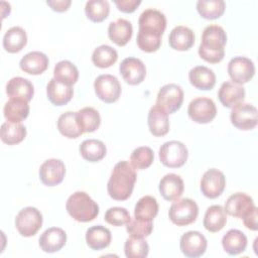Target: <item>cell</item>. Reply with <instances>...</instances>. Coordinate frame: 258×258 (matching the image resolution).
<instances>
[{
	"mask_svg": "<svg viewBox=\"0 0 258 258\" xmlns=\"http://www.w3.org/2000/svg\"><path fill=\"white\" fill-rule=\"evenodd\" d=\"M137 175L134 167L128 161H119L113 168L107 184L109 196L116 201L127 200L134 188Z\"/></svg>",
	"mask_w": 258,
	"mask_h": 258,
	"instance_id": "6da1fadb",
	"label": "cell"
},
{
	"mask_svg": "<svg viewBox=\"0 0 258 258\" xmlns=\"http://www.w3.org/2000/svg\"><path fill=\"white\" fill-rule=\"evenodd\" d=\"M227 34L224 28L217 24L208 25L202 34V41L199 47L200 56L211 63L220 62L225 56V44Z\"/></svg>",
	"mask_w": 258,
	"mask_h": 258,
	"instance_id": "7a4b0ae2",
	"label": "cell"
},
{
	"mask_svg": "<svg viewBox=\"0 0 258 258\" xmlns=\"http://www.w3.org/2000/svg\"><path fill=\"white\" fill-rule=\"evenodd\" d=\"M66 209L69 215L78 222H91L99 215L98 204L85 191H76L67 201Z\"/></svg>",
	"mask_w": 258,
	"mask_h": 258,
	"instance_id": "3957f363",
	"label": "cell"
},
{
	"mask_svg": "<svg viewBox=\"0 0 258 258\" xmlns=\"http://www.w3.org/2000/svg\"><path fill=\"white\" fill-rule=\"evenodd\" d=\"M158 153L161 163L170 168L182 166L188 157L186 146L177 140H171L163 143L159 148Z\"/></svg>",
	"mask_w": 258,
	"mask_h": 258,
	"instance_id": "277c9868",
	"label": "cell"
},
{
	"mask_svg": "<svg viewBox=\"0 0 258 258\" xmlns=\"http://www.w3.org/2000/svg\"><path fill=\"white\" fill-rule=\"evenodd\" d=\"M198 214L199 207L190 199L175 200L168 211L170 221L177 226H187L194 223L197 220Z\"/></svg>",
	"mask_w": 258,
	"mask_h": 258,
	"instance_id": "5b68a950",
	"label": "cell"
},
{
	"mask_svg": "<svg viewBox=\"0 0 258 258\" xmlns=\"http://www.w3.org/2000/svg\"><path fill=\"white\" fill-rule=\"evenodd\" d=\"M15 226L21 236H34L42 226V215L36 208L26 207L17 214Z\"/></svg>",
	"mask_w": 258,
	"mask_h": 258,
	"instance_id": "8992f818",
	"label": "cell"
},
{
	"mask_svg": "<svg viewBox=\"0 0 258 258\" xmlns=\"http://www.w3.org/2000/svg\"><path fill=\"white\" fill-rule=\"evenodd\" d=\"M94 89L97 97L107 104L116 102L121 95V85L118 79L109 74L97 77L94 83Z\"/></svg>",
	"mask_w": 258,
	"mask_h": 258,
	"instance_id": "52a82bcc",
	"label": "cell"
},
{
	"mask_svg": "<svg viewBox=\"0 0 258 258\" xmlns=\"http://www.w3.org/2000/svg\"><path fill=\"white\" fill-rule=\"evenodd\" d=\"M183 102V91L176 84H167L160 88L156 98V104L167 114L176 112Z\"/></svg>",
	"mask_w": 258,
	"mask_h": 258,
	"instance_id": "ba28073f",
	"label": "cell"
},
{
	"mask_svg": "<svg viewBox=\"0 0 258 258\" xmlns=\"http://www.w3.org/2000/svg\"><path fill=\"white\" fill-rule=\"evenodd\" d=\"M187 114L189 118L200 124L211 122L217 114V108L214 101L207 97H198L190 101Z\"/></svg>",
	"mask_w": 258,
	"mask_h": 258,
	"instance_id": "9c48e42d",
	"label": "cell"
},
{
	"mask_svg": "<svg viewBox=\"0 0 258 258\" xmlns=\"http://www.w3.org/2000/svg\"><path fill=\"white\" fill-rule=\"evenodd\" d=\"M231 123L240 130H251L257 125V109L251 104L241 103L232 109Z\"/></svg>",
	"mask_w": 258,
	"mask_h": 258,
	"instance_id": "30bf717a",
	"label": "cell"
},
{
	"mask_svg": "<svg viewBox=\"0 0 258 258\" xmlns=\"http://www.w3.org/2000/svg\"><path fill=\"white\" fill-rule=\"evenodd\" d=\"M228 74L232 82L243 85L253 78L255 74V66L248 57L235 56L228 63Z\"/></svg>",
	"mask_w": 258,
	"mask_h": 258,
	"instance_id": "8fae6325",
	"label": "cell"
},
{
	"mask_svg": "<svg viewBox=\"0 0 258 258\" xmlns=\"http://www.w3.org/2000/svg\"><path fill=\"white\" fill-rule=\"evenodd\" d=\"M226 186V177L216 168L207 170L201 179V191L209 199H216L222 195Z\"/></svg>",
	"mask_w": 258,
	"mask_h": 258,
	"instance_id": "7c38bea8",
	"label": "cell"
},
{
	"mask_svg": "<svg viewBox=\"0 0 258 258\" xmlns=\"http://www.w3.org/2000/svg\"><path fill=\"white\" fill-rule=\"evenodd\" d=\"M138 26L140 31L154 33L162 36L166 28L165 15L157 9L148 8L140 14L138 19Z\"/></svg>",
	"mask_w": 258,
	"mask_h": 258,
	"instance_id": "4fadbf2b",
	"label": "cell"
},
{
	"mask_svg": "<svg viewBox=\"0 0 258 258\" xmlns=\"http://www.w3.org/2000/svg\"><path fill=\"white\" fill-rule=\"evenodd\" d=\"M207 239L198 231H188L184 233L179 242L182 254L189 258H197L205 254L207 250Z\"/></svg>",
	"mask_w": 258,
	"mask_h": 258,
	"instance_id": "5bb4252c",
	"label": "cell"
},
{
	"mask_svg": "<svg viewBox=\"0 0 258 258\" xmlns=\"http://www.w3.org/2000/svg\"><path fill=\"white\" fill-rule=\"evenodd\" d=\"M66 166L60 159L50 158L45 160L39 168V178L47 186L59 184L64 177Z\"/></svg>",
	"mask_w": 258,
	"mask_h": 258,
	"instance_id": "9a60e30c",
	"label": "cell"
},
{
	"mask_svg": "<svg viewBox=\"0 0 258 258\" xmlns=\"http://www.w3.org/2000/svg\"><path fill=\"white\" fill-rule=\"evenodd\" d=\"M120 74L124 81L132 86L139 85L146 76V68L143 61L136 57H126L120 63Z\"/></svg>",
	"mask_w": 258,
	"mask_h": 258,
	"instance_id": "2e32d148",
	"label": "cell"
},
{
	"mask_svg": "<svg viewBox=\"0 0 258 258\" xmlns=\"http://www.w3.org/2000/svg\"><path fill=\"white\" fill-rule=\"evenodd\" d=\"M256 206L252 198L244 192H236L229 197L225 204V212L233 217L243 219Z\"/></svg>",
	"mask_w": 258,
	"mask_h": 258,
	"instance_id": "e0dca14e",
	"label": "cell"
},
{
	"mask_svg": "<svg viewBox=\"0 0 258 258\" xmlns=\"http://www.w3.org/2000/svg\"><path fill=\"white\" fill-rule=\"evenodd\" d=\"M218 97L225 107L233 109L243 103L245 99V89L242 85L236 84L232 81H227L221 85Z\"/></svg>",
	"mask_w": 258,
	"mask_h": 258,
	"instance_id": "ac0fdd59",
	"label": "cell"
},
{
	"mask_svg": "<svg viewBox=\"0 0 258 258\" xmlns=\"http://www.w3.org/2000/svg\"><path fill=\"white\" fill-rule=\"evenodd\" d=\"M67 243L66 232L57 227L46 229L39 237V246L46 253L59 251Z\"/></svg>",
	"mask_w": 258,
	"mask_h": 258,
	"instance_id": "d6986e66",
	"label": "cell"
},
{
	"mask_svg": "<svg viewBox=\"0 0 258 258\" xmlns=\"http://www.w3.org/2000/svg\"><path fill=\"white\" fill-rule=\"evenodd\" d=\"M159 192L166 201H175L179 199L184 189L182 178L175 173L165 174L159 181Z\"/></svg>",
	"mask_w": 258,
	"mask_h": 258,
	"instance_id": "ffe728a7",
	"label": "cell"
},
{
	"mask_svg": "<svg viewBox=\"0 0 258 258\" xmlns=\"http://www.w3.org/2000/svg\"><path fill=\"white\" fill-rule=\"evenodd\" d=\"M147 123L149 131L156 137L164 136L169 131L168 114L157 104L150 108L148 112Z\"/></svg>",
	"mask_w": 258,
	"mask_h": 258,
	"instance_id": "44dd1931",
	"label": "cell"
},
{
	"mask_svg": "<svg viewBox=\"0 0 258 258\" xmlns=\"http://www.w3.org/2000/svg\"><path fill=\"white\" fill-rule=\"evenodd\" d=\"M46 95L50 103L55 106H62L72 100L74 90L72 86L63 84L52 78L46 86Z\"/></svg>",
	"mask_w": 258,
	"mask_h": 258,
	"instance_id": "7402d4cb",
	"label": "cell"
},
{
	"mask_svg": "<svg viewBox=\"0 0 258 258\" xmlns=\"http://www.w3.org/2000/svg\"><path fill=\"white\" fill-rule=\"evenodd\" d=\"M6 93L9 98L21 99L29 102L34 95L32 83L22 77H14L10 79L6 85Z\"/></svg>",
	"mask_w": 258,
	"mask_h": 258,
	"instance_id": "603a6c76",
	"label": "cell"
},
{
	"mask_svg": "<svg viewBox=\"0 0 258 258\" xmlns=\"http://www.w3.org/2000/svg\"><path fill=\"white\" fill-rule=\"evenodd\" d=\"M168 43L169 46L175 50H187L195 43V33L186 26H175L169 33Z\"/></svg>",
	"mask_w": 258,
	"mask_h": 258,
	"instance_id": "cb8c5ba5",
	"label": "cell"
},
{
	"mask_svg": "<svg viewBox=\"0 0 258 258\" xmlns=\"http://www.w3.org/2000/svg\"><path fill=\"white\" fill-rule=\"evenodd\" d=\"M48 57L40 51H31L26 53L20 60V69L30 75H40L46 71L48 67Z\"/></svg>",
	"mask_w": 258,
	"mask_h": 258,
	"instance_id": "d4e9b609",
	"label": "cell"
},
{
	"mask_svg": "<svg viewBox=\"0 0 258 258\" xmlns=\"http://www.w3.org/2000/svg\"><path fill=\"white\" fill-rule=\"evenodd\" d=\"M132 32L133 28L131 22L124 18L112 21L108 26L109 38L119 46L127 44L132 37Z\"/></svg>",
	"mask_w": 258,
	"mask_h": 258,
	"instance_id": "484cf974",
	"label": "cell"
},
{
	"mask_svg": "<svg viewBox=\"0 0 258 258\" xmlns=\"http://www.w3.org/2000/svg\"><path fill=\"white\" fill-rule=\"evenodd\" d=\"M188 79L195 88L204 91L212 90L216 84L215 73L205 66L192 68L188 73Z\"/></svg>",
	"mask_w": 258,
	"mask_h": 258,
	"instance_id": "4316f807",
	"label": "cell"
},
{
	"mask_svg": "<svg viewBox=\"0 0 258 258\" xmlns=\"http://www.w3.org/2000/svg\"><path fill=\"white\" fill-rule=\"evenodd\" d=\"M3 113L7 122L20 123L26 119L29 114L28 102L21 99L10 98L4 105Z\"/></svg>",
	"mask_w": 258,
	"mask_h": 258,
	"instance_id": "83f0119b",
	"label": "cell"
},
{
	"mask_svg": "<svg viewBox=\"0 0 258 258\" xmlns=\"http://www.w3.org/2000/svg\"><path fill=\"white\" fill-rule=\"evenodd\" d=\"M111 232L102 225H96L89 228L86 232V242L93 250H102L111 243Z\"/></svg>",
	"mask_w": 258,
	"mask_h": 258,
	"instance_id": "f1b7e54d",
	"label": "cell"
},
{
	"mask_svg": "<svg viewBox=\"0 0 258 258\" xmlns=\"http://www.w3.org/2000/svg\"><path fill=\"white\" fill-rule=\"evenodd\" d=\"M222 246L228 254L238 255L246 250L247 237L242 231L231 229L223 236Z\"/></svg>",
	"mask_w": 258,
	"mask_h": 258,
	"instance_id": "f546056e",
	"label": "cell"
},
{
	"mask_svg": "<svg viewBox=\"0 0 258 258\" xmlns=\"http://www.w3.org/2000/svg\"><path fill=\"white\" fill-rule=\"evenodd\" d=\"M227 223V213L224 208L219 205L211 206L207 209L204 217V227L211 233H216L222 230Z\"/></svg>",
	"mask_w": 258,
	"mask_h": 258,
	"instance_id": "4dcf8cb0",
	"label": "cell"
},
{
	"mask_svg": "<svg viewBox=\"0 0 258 258\" xmlns=\"http://www.w3.org/2000/svg\"><path fill=\"white\" fill-rule=\"evenodd\" d=\"M27 43L25 30L20 26L9 28L3 37V47L10 53L19 52Z\"/></svg>",
	"mask_w": 258,
	"mask_h": 258,
	"instance_id": "1f68e13d",
	"label": "cell"
},
{
	"mask_svg": "<svg viewBox=\"0 0 258 258\" xmlns=\"http://www.w3.org/2000/svg\"><path fill=\"white\" fill-rule=\"evenodd\" d=\"M80 153L84 159L90 162H97L102 160L106 153V145L97 139H87L83 141L79 147Z\"/></svg>",
	"mask_w": 258,
	"mask_h": 258,
	"instance_id": "d6a6232c",
	"label": "cell"
},
{
	"mask_svg": "<svg viewBox=\"0 0 258 258\" xmlns=\"http://www.w3.org/2000/svg\"><path fill=\"white\" fill-rule=\"evenodd\" d=\"M158 213V204L155 198L151 196H144L138 200L134 209V218L152 222Z\"/></svg>",
	"mask_w": 258,
	"mask_h": 258,
	"instance_id": "836d02e7",
	"label": "cell"
},
{
	"mask_svg": "<svg viewBox=\"0 0 258 258\" xmlns=\"http://www.w3.org/2000/svg\"><path fill=\"white\" fill-rule=\"evenodd\" d=\"M77 121L83 133H92L99 128L101 117L96 109L85 107L77 112Z\"/></svg>",
	"mask_w": 258,
	"mask_h": 258,
	"instance_id": "e575fe53",
	"label": "cell"
},
{
	"mask_svg": "<svg viewBox=\"0 0 258 258\" xmlns=\"http://www.w3.org/2000/svg\"><path fill=\"white\" fill-rule=\"evenodd\" d=\"M57 129L61 135L68 138H78L83 134L77 121V112L62 113L57 119Z\"/></svg>",
	"mask_w": 258,
	"mask_h": 258,
	"instance_id": "d590c367",
	"label": "cell"
},
{
	"mask_svg": "<svg viewBox=\"0 0 258 258\" xmlns=\"http://www.w3.org/2000/svg\"><path fill=\"white\" fill-rule=\"evenodd\" d=\"M1 140L8 144L14 145L20 143L26 136V128L21 123L5 122L1 126Z\"/></svg>",
	"mask_w": 258,
	"mask_h": 258,
	"instance_id": "8d00e7d4",
	"label": "cell"
},
{
	"mask_svg": "<svg viewBox=\"0 0 258 258\" xmlns=\"http://www.w3.org/2000/svg\"><path fill=\"white\" fill-rule=\"evenodd\" d=\"M53 76L57 81L72 86L76 84L79 79V71L72 61L60 60L54 66Z\"/></svg>",
	"mask_w": 258,
	"mask_h": 258,
	"instance_id": "74e56055",
	"label": "cell"
},
{
	"mask_svg": "<svg viewBox=\"0 0 258 258\" xmlns=\"http://www.w3.org/2000/svg\"><path fill=\"white\" fill-rule=\"evenodd\" d=\"M118 52L108 44H102L94 49L92 53L93 63L101 69L109 68L117 61Z\"/></svg>",
	"mask_w": 258,
	"mask_h": 258,
	"instance_id": "f35d334b",
	"label": "cell"
},
{
	"mask_svg": "<svg viewBox=\"0 0 258 258\" xmlns=\"http://www.w3.org/2000/svg\"><path fill=\"white\" fill-rule=\"evenodd\" d=\"M226 8L223 0H199L197 2V10L199 14L206 19L220 18Z\"/></svg>",
	"mask_w": 258,
	"mask_h": 258,
	"instance_id": "ab89813d",
	"label": "cell"
},
{
	"mask_svg": "<svg viewBox=\"0 0 258 258\" xmlns=\"http://www.w3.org/2000/svg\"><path fill=\"white\" fill-rule=\"evenodd\" d=\"M87 17L93 22L105 20L110 12V6L106 0H89L85 6Z\"/></svg>",
	"mask_w": 258,
	"mask_h": 258,
	"instance_id": "60d3db41",
	"label": "cell"
},
{
	"mask_svg": "<svg viewBox=\"0 0 258 258\" xmlns=\"http://www.w3.org/2000/svg\"><path fill=\"white\" fill-rule=\"evenodd\" d=\"M125 255L128 258H145L149 253V245L143 238H128L124 244Z\"/></svg>",
	"mask_w": 258,
	"mask_h": 258,
	"instance_id": "b9f144b4",
	"label": "cell"
},
{
	"mask_svg": "<svg viewBox=\"0 0 258 258\" xmlns=\"http://www.w3.org/2000/svg\"><path fill=\"white\" fill-rule=\"evenodd\" d=\"M154 160V153L148 146H140L135 148L130 156V163L136 169L148 168Z\"/></svg>",
	"mask_w": 258,
	"mask_h": 258,
	"instance_id": "7bdbcfd3",
	"label": "cell"
},
{
	"mask_svg": "<svg viewBox=\"0 0 258 258\" xmlns=\"http://www.w3.org/2000/svg\"><path fill=\"white\" fill-rule=\"evenodd\" d=\"M136 41L138 47L141 50L145 52H154L161 45V36L154 33L138 30Z\"/></svg>",
	"mask_w": 258,
	"mask_h": 258,
	"instance_id": "ee69618b",
	"label": "cell"
},
{
	"mask_svg": "<svg viewBox=\"0 0 258 258\" xmlns=\"http://www.w3.org/2000/svg\"><path fill=\"white\" fill-rule=\"evenodd\" d=\"M153 230L152 222L141 221L136 218H131L129 223L126 225V231L131 237L145 238L151 234Z\"/></svg>",
	"mask_w": 258,
	"mask_h": 258,
	"instance_id": "f6af8a7d",
	"label": "cell"
},
{
	"mask_svg": "<svg viewBox=\"0 0 258 258\" xmlns=\"http://www.w3.org/2000/svg\"><path fill=\"white\" fill-rule=\"evenodd\" d=\"M105 221L116 227H120L123 225H127L131 219L129 212L125 208L121 207H113L106 211L104 216Z\"/></svg>",
	"mask_w": 258,
	"mask_h": 258,
	"instance_id": "bcb514c9",
	"label": "cell"
},
{
	"mask_svg": "<svg viewBox=\"0 0 258 258\" xmlns=\"http://www.w3.org/2000/svg\"><path fill=\"white\" fill-rule=\"evenodd\" d=\"M117 8L125 13H131L141 4V0H115Z\"/></svg>",
	"mask_w": 258,
	"mask_h": 258,
	"instance_id": "7dc6e473",
	"label": "cell"
},
{
	"mask_svg": "<svg viewBox=\"0 0 258 258\" xmlns=\"http://www.w3.org/2000/svg\"><path fill=\"white\" fill-rule=\"evenodd\" d=\"M243 222L244 225L246 226V228L256 231L258 229V225H257V208L255 207L246 217L243 218Z\"/></svg>",
	"mask_w": 258,
	"mask_h": 258,
	"instance_id": "c3c4849f",
	"label": "cell"
},
{
	"mask_svg": "<svg viewBox=\"0 0 258 258\" xmlns=\"http://www.w3.org/2000/svg\"><path fill=\"white\" fill-rule=\"evenodd\" d=\"M71 0H54V1H46V4L51 7L52 10L56 12L67 11L71 5Z\"/></svg>",
	"mask_w": 258,
	"mask_h": 258,
	"instance_id": "681fc988",
	"label": "cell"
}]
</instances>
